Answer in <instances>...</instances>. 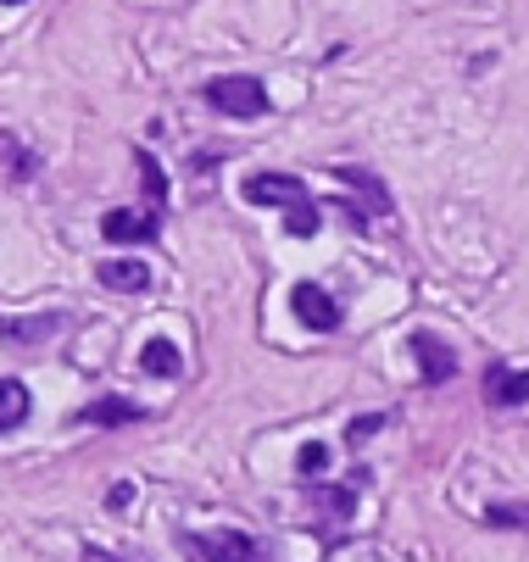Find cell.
Masks as SVG:
<instances>
[{
  "label": "cell",
  "mask_w": 529,
  "mask_h": 562,
  "mask_svg": "<svg viewBox=\"0 0 529 562\" xmlns=\"http://www.w3.org/2000/svg\"><path fill=\"white\" fill-rule=\"evenodd\" d=\"M206 101H212L223 117H262V112H268V90H262V78H251V72L212 78Z\"/></svg>",
  "instance_id": "1"
},
{
  "label": "cell",
  "mask_w": 529,
  "mask_h": 562,
  "mask_svg": "<svg viewBox=\"0 0 529 562\" xmlns=\"http://www.w3.org/2000/svg\"><path fill=\"white\" fill-rule=\"evenodd\" d=\"M101 234L112 239V246H145V239H157V234H162V206H145V212L117 206V212L101 217Z\"/></svg>",
  "instance_id": "2"
},
{
  "label": "cell",
  "mask_w": 529,
  "mask_h": 562,
  "mask_svg": "<svg viewBox=\"0 0 529 562\" xmlns=\"http://www.w3.org/2000/svg\"><path fill=\"white\" fill-rule=\"evenodd\" d=\"M290 306H295V317H301L313 335H335V329H340V306H335V295H329L324 284H295V290H290Z\"/></svg>",
  "instance_id": "3"
},
{
  "label": "cell",
  "mask_w": 529,
  "mask_h": 562,
  "mask_svg": "<svg viewBox=\"0 0 529 562\" xmlns=\"http://www.w3.org/2000/svg\"><path fill=\"white\" fill-rule=\"evenodd\" d=\"M240 195L251 201V206H301V201H313L307 195V184H301L295 173H257V179H246L240 184Z\"/></svg>",
  "instance_id": "4"
},
{
  "label": "cell",
  "mask_w": 529,
  "mask_h": 562,
  "mask_svg": "<svg viewBox=\"0 0 529 562\" xmlns=\"http://www.w3.org/2000/svg\"><path fill=\"white\" fill-rule=\"evenodd\" d=\"M190 551L201 562H257V540L240 529H217V535H190Z\"/></svg>",
  "instance_id": "5"
},
{
  "label": "cell",
  "mask_w": 529,
  "mask_h": 562,
  "mask_svg": "<svg viewBox=\"0 0 529 562\" xmlns=\"http://www.w3.org/2000/svg\"><path fill=\"white\" fill-rule=\"evenodd\" d=\"M413 357H418L424 384H446V379H458V357H451V346H446L440 335H429V329H418V335H413Z\"/></svg>",
  "instance_id": "6"
},
{
  "label": "cell",
  "mask_w": 529,
  "mask_h": 562,
  "mask_svg": "<svg viewBox=\"0 0 529 562\" xmlns=\"http://www.w3.org/2000/svg\"><path fill=\"white\" fill-rule=\"evenodd\" d=\"M485 401H491V407H524V401H529V368L491 362L485 368Z\"/></svg>",
  "instance_id": "7"
},
{
  "label": "cell",
  "mask_w": 529,
  "mask_h": 562,
  "mask_svg": "<svg viewBox=\"0 0 529 562\" xmlns=\"http://www.w3.org/2000/svg\"><path fill=\"white\" fill-rule=\"evenodd\" d=\"M67 329V317L61 312H45V317H12V324H0V335H7L12 346H40V340H50V335H61Z\"/></svg>",
  "instance_id": "8"
},
{
  "label": "cell",
  "mask_w": 529,
  "mask_h": 562,
  "mask_svg": "<svg viewBox=\"0 0 529 562\" xmlns=\"http://www.w3.org/2000/svg\"><path fill=\"white\" fill-rule=\"evenodd\" d=\"M95 279H101L106 290H117V295H139V290L150 284V268H145V262H134V257H117V262H101V268H95Z\"/></svg>",
  "instance_id": "9"
},
{
  "label": "cell",
  "mask_w": 529,
  "mask_h": 562,
  "mask_svg": "<svg viewBox=\"0 0 529 562\" xmlns=\"http://www.w3.org/2000/svg\"><path fill=\"white\" fill-rule=\"evenodd\" d=\"M134 418H139V407L128 395H101L79 413V424H90V429H117V424H134Z\"/></svg>",
  "instance_id": "10"
},
{
  "label": "cell",
  "mask_w": 529,
  "mask_h": 562,
  "mask_svg": "<svg viewBox=\"0 0 529 562\" xmlns=\"http://www.w3.org/2000/svg\"><path fill=\"white\" fill-rule=\"evenodd\" d=\"M139 368H145L150 379H173V373L184 368V357H179V346H173L168 335H157V340H145V351H139Z\"/></svg>",
  "instance_id": "11"
},
{
  "label": "cell",
  "mask_w": 529,
  "mask_h": 562,
  "mask_svg": "<svg viewBox=\"0 0 529 562\" xmlns=\"http://www.w3.org/2000/svg\"><path fill=\"white\" fill-rule=\"evenodd\" d=\"M0 162H7V173H12L18 184H29V179L40 173V156H34L18 134H7V128H0Z\"/></svg>",
  "instance_id": "12"
},
{
  "label": "cell",
  "mask_w": 529,
  "mask_h": 562,
  "mask_svg": "<svg viewBox=\"0 0 529 562\" xmlns=\"http://www.w3.org/2000/svg\"><path fill=\"white\" fill-rule=\"evenodd\" d=\"M29 418V384L23 379H0V435L18 429Z\"/></svg>",
  "instance_id": "13"
},
{
  "label": "cell",
  "mask_w": 529,
  "mask_h": 562,
  "mask_svg": "<svg viewBox=\"0 0 529 562\" xmlns=\"http://www.w3.org/2000/svg\"><path fill=\"white\" fill-rule=\"evenodd\" d=\"M313 496H318V507L329 518H351L357 513V491L351 485H313Z\"/></svg>",
  "instance_id": "14"
},
{
  "label": "cell",
  "mask_w": 529,
  "mask_h": 562,
  "mask_svg": "<svg viewBox=\"0 0 529 562\" xmlns=\"http://www.w3.org/2000/svg\"><path fill=\"white\" fill-rule=\"evenodd\" d=\"M318 212H324L318 201H301V206H290V212H284V228H290L295 239H313V234H318V223H324Z\"/></svg>",
  "instance_id": "15"
},
{
  "label": "cell",
  "mask_w": 529,
  "mask_h": 562,
  "mask_svg": "<svg viewBox=\"0 0 529 562\" xmlns=\"http://www.w3.org/2000/svg\"><path fill=\"white\" fill-rule=\"evenodd\" d=\"M485 524L491 529H529V502H496V507H485Z\"/></svg>",
  "instance_id": "16"
},
{
  "label": "cell",
  "mask_w": 529,
  "mask_h": 562,
  "mask_svg": "<svg viewBox=\"0 0 529 562\" xmlns=\"http://www.w3.org/2000/svg\"><path fill=\"white\" fill-rule=\"evenodd\" d=\"M335 179H340V184H351V190H362L373 206H385V201H391V195H385V184L373 179V173H362V168H335Z\"/></svg>",
  "instance_id": "17"
},
{
  "label": "cell",
  "mask_w": 529,
  "mask_h": 562,
  "mask_svg": "<svg viewBox=\"0 0 529 562\" xmlns=\"http://www.w3.org/2000/svg\"><path fill=\"white\" fill-rule=\"evenodd\" d=\"M295 468H301V473H324V468H329V451H324L318 440H313V446H301V457H295Z\"/></svg>",
  "instance_id": "18"
},
{
  "label": "cell",
  "mask_w": 529,
  "mask_h": 562,
  "mask_svg": "<svg viewBox=\"0 0 529 562\" xmlns=\"http://www.w3.org/2000/svg\"><path fill=\"white\" fill-rule=\"evenodd\" d=\"M373 429H385V413H368V418L346 424V440H362V435H373Z\"/></svg>",
  "instance_id": "19"
},
{
  "label": "cell",
  "mask_w": 529,
  "mask_h": 562,
  "mask_svg": "<svg viewBox=\"0 0 529 562\" xmlns=\"http://www.w3.org/2000/svg\"><path fill=\"white\" fill-rule=\"evenodd\" d=\"M106 507H112V513L134 507V485H112V491H106Z\"/></svg>",
  "instance_id": "20"
},
{
  "label": "cell",
  "mask_w": 529,
  "mask_h": 562,
  "mask_svg": "<svg viewBox=\"0 0 529 562\" xmlns=\"http://www.w3.org/2000/svg\"><path fill=\"white\" fill-rule=\"evenodd\" d=\"M7 7H23V0H7Z\"/></svg>",
  "instance_id": "21"
}]
</instances>
